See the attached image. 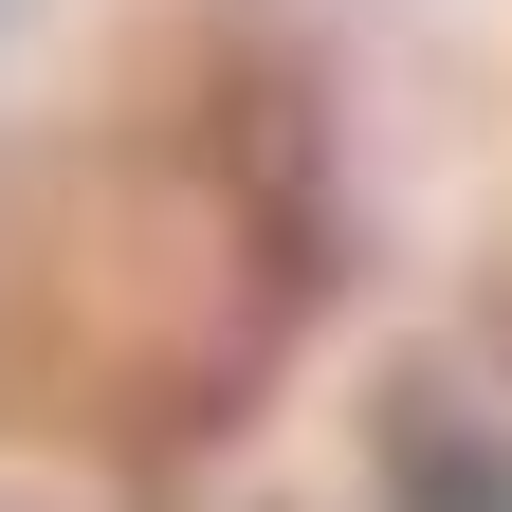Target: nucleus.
I'll return each instance as SVG.
<instances>
[{"instance_id": "obj_1", "label": "nucleus", "mask_w": 512, "mask_h": 512, "mask_svg": "<svg viewBox=\"0 0 512 512\" xmlns=\"http://www.w3.org/2000/svg\"><path fill=\"white\" fill-rule=\"evenodd\" d=\"M384 512H512V439L494 421H421L403 476H384Z\"/></svg>"}]
</instances>
